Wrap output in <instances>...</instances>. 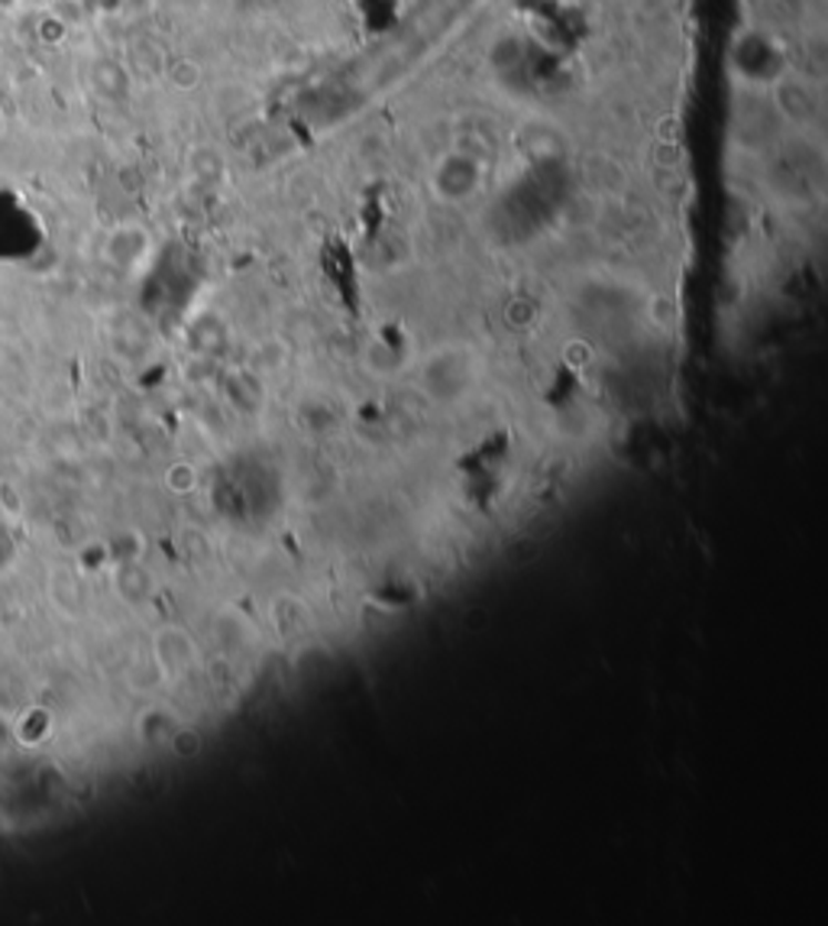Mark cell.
<instances>
[{"mask_svg":"<svg viewBox=\"0 0 828 926\" xmlns=\"http://www.w3.org/2000/svg\"><path fill=\"white\" fill-rule=\"evenodd\" d=\"M49 600L52 606L69 615V619H79L81 609H84V593H81V577L72 570V567H52L49 570Z\"/></svg>","mask_w":828,"mask_h":926,"instance_id":"obj_1","label":"cell"},{"mask_svg":"<svg viewBox=\"0 0 828 926\" xmlns=\"http://www.w3.org/2000/svg\"><path fill=\"white\" fill-rule=\"evenodd\" d=\"M114 590H117V597L123 600V603L140 606L143 600H146V597H150V590H153V580H150V573H146L143 567L123 561L120 573L114 577Z\"/></svg>","mask_w":828,"mask_h":926,"instance_id":"obj_2","label":"cell"},{"mask_svg":"<svg viewBox=\"0 0 828 926\" xmlns=\"http://www.w3.org/2000/svg\"><path fill=\"white\" fill-rule=\"evenodd\" d=\"M192 654V644L188 639L178 632V629H165L156 635V661L165 668V671H175L188 661Z\"/></svg>","mask_w":828,"mask_h":926,"instance_id":"obj_3","label":"cell"},{"mask_svg":"<svg viewBox=\"0 0 828 926\" xmlns=\"http://www.w3.org/2000/svg\"><path fill=\"white\" fill-rule=\"evenodd\" d=\"M165 484L172 486L175 492H188V489L195 486V470H192L188 464H178V467H172V470L165 474Z\"/></svg>","mask_w":828,"mask_h":926,"instance_id":"obj_4","label":"cell"},{"mask_svg":"<svg viewBox=\"0 0 828 926\" xmlns=\"http://www.w3.org/2000/svg\"><path fill=\"white\" fill-rule=\"evenodd\" d=\"M168 79H172L175 88H195L197 81H201V75H197L195 62H175L172 72H168Z\"/></svg>","mask_w":828,"mask_h":926,"instance_id":"obj_5","label":"cell"},{"mask_svg":"<svg viewBox=\"0 0 828 926\" xmlns=\"http://www.w3.org/2000/svg\"><path fill=\"white\" fill-rule=\"evenodd\" d=\"M13 742H17V739H13V720H7V716L0 713V765L7 762Z\"/></svg>","mask_w":828,"mask_h":926,"instance_id":"obj_6","label":"cell"},{"mask_svg":"<svg viewBox=\"0 0 828 926\" xmlns=\"http://www.w3.org/2000/svg\"><path fill=\"white\" fill-rule=\"evenodd\" d=\"M0 133H3V118H0Z\"/></svg>","mask_w":828,"mask_h":926,"instance_id":"obj_7","label":"cell"}]
</instances>
